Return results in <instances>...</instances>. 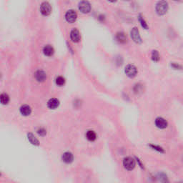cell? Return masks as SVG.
<instances>
[{"label":"cell","instance_id":"6da1fadb","mask_svg":"<svg viewBox=\"0 0 183 183\" xmlns=\"http://www.w3.org/2000/svg\"><path fill=\"white\" fill-rule=\"evenodd\" d=\"M168 10H169V4L166 0H160L155 7L157 14L160 16L164 15L167 12Z\"/></svg>","mask_w":183,"mask_h":183},{"label":"cell","instance_id":"2e32d148","mask_svg":"<svg viewBox=\"0 0 183 183\" xmlns=\"http://www.w3.org/2000/svg\"><path fill=\"white\" fill-rule=\"evenodd\" d=\"M86 137H87V139L89 141L93 142V141H94L95 140H96V138H97L96 133H95L94 131L89 130V131L87 132V134H86Z\"/></svg>","mask_w":183,"mask_h":183},{"label":"cell","instance_id":"44dd1931","mask_svg":"<svg viewBox=\"0 0 183 183\" xmlns=\"http://www.w3.org/2000/svg\"><path fill=\"white\" fill-rule=\"evenodd\" d=\"M65 78L62 77H61V76H60V77H57V79H56V84L58 86L64 85H65Z\"/></svg>","mask_w":183,"mask_h":183},{"label":"cell","instance_id":"5b68a950","mask_svg":"<svg viewBox=\"0 0 183 183\" xmlns=\"http://www.w3.org/2000/svg\"><path fill=\"white\" fill-rule=\"evenodd\" d=\"M40 12L44 16L49 15L52 12V7H51L50 4L47 1L43 2L40 6Z\"/></svg>","mask_w":183,"mask_h":183},{"label":"cell","instance_id":"5bb4252c","mask_svg":"<svg viewBox=\"0 0 183 183\" xmlns=\"http://www.w3.org/2000/svg\"><path fill=\"white\" fill-rule=\"evenodd\" d=\"M44 54L47 57H51L54 54V49L51 45H46L43 49Z\"/></svg>","mask_w":183,"mask_h":183},{"label":"cell","instance_id":"cb8c5ba5","mask_svg":"<svg viewBox=\"0 0 183 183\" xmlns=\"http://www.w3.org/2000/svg\"><path fill=\"white\" fill-rule=\"evenodd\" d=\"M150 147H152L154 150H156L160 152H164L163 149H162V147H158V146H155V145H150Z\"/></svg>","mask_w":183,"mask_h":183},{"label":"cell","instance_id":"7402d4cb","mask_svg":"<svg viewBox=\"0 0 183 183\" xmlns=\"http://www.w3.org/2000/svg\"><path fill=\"white\" fill-rule=\"evenodd\" d=\"M171 67L173 69H177V70H180V69H183L182 65H179V64H177V63H175V62H173V63L171 64Z\"/></svg>","mask_w":183,"mask_h":183},{"label":"cell","instance_id":"d4e9b609","mask_svg":"<svg viewBox=\"0 0 183 183\" xmlns=\"http://www.w3.org/2000/svg\"><path fill=\"white\" fill-rule=\"evenodd\" d=\"M107 1H109V2L114 3V2H116V1H117V0H107Z\"/></svg>","mask_w":183,"mask_h":183},{"label":"cell","instance_id":"ba28073f","mask_svg":"<svg viewBox=\"0 0 183 183\" xmlns=\"http://www.w3.org/2000/svg\"><path fill=\"white\" fill-rule=\"evenodd\" d=\"M155 125L160 129H165L167 127L168 124L167 120L162 118H157L155 120Z\"/></svg>","mask_w":183,"mask_h":183},{"label":"cell","instance_id":"d6986e66","mask_svg":"<svg viewBox=\"0 0 183 183\" xmlns=\"http://www.w3.org/2000/svg\"><path fill=\"white\" fill-rule=\"evenodd\" d=\"M138 20H139V22H140L141 26H142V28L144 29V30H148L147 24L145 22V20H144L143 16L141 15V14H140V15L138 16Z\"/></svg>","mask_w":183,"mask_h":183},{"label":"cell","instance_id":"603a6c76","mask_svg":"<svg viewBox=\"0 0 183 183\" xmlns=\"http://www.w3.org/2000/svg\"><path fill=\"white\" fill-rule=\"evenodd\" d=\"M37 133L39 134L40 136H45L46 135V130L43 128H40L37 130Z\"/></svg>","mask_w":183,"mask_h":183},{"label":"cell","instance_id":"484cf974","mask_svg":"<svg viewBox=\"0 0 183 183\" xmlns=\"http://www.w3.org/2000/svg\"><path fill=\"white\" fill-rule=\"evenodd\" d=\"M124 1H130V0H124Z\"/></svg>","mask_w":183,"mask_h":183},{"label":"cell","instance_id":"ffe728a7","mask_svg":"<svg viewBox=\"0 0 183 183\" xmlns=\"http://www.w3.org/2000/svg\"><path fill=\"white\" fill-rule=\"evenodd\" d=\"M152 60L154 62H158L160 60V54H159L158 51L153 50L152 52Z\"/></svg>","mask_w":183,"mask_h":183},{"label":"cell","instance_id":"4316f807","mask_svg":"<svg viewBox=\"0 0 183 183\" xmlns=\"http://www.w3.org/2000/svg\"><path fill=\"white\" fill-rule=\"evenodd\" d=\"M173 1H180V0H173Z\"/></svg>","mask_w":183,"mask_h":183},{"label":"cell","instance_id":"277c9868","mask_svg":"<svg viewBox=\"0 0 183 183\" xmlns=\"http://www.w3.org/2000/svg\"><path fill=\"white\" fill-rule=\"evenodd\" d=\"M130 36L132 39L135 42L136 44H141L142 43V39L140 34V32H139L138 29L137 27H133L130 31Z\"/></svg>","mask_w":183,"mask_h":183},{"label":"cell","instance_id":"8fae6325","mask_svg":"<svg viewBox=\"0 0 183 183\" xmlns=\"http://www.w3.org/2000/svg\"><path fill=\"white\" fill-rule=\"evenodd\" d=\"M62 160L64 162H65V163L69 164L71 163V162H72L73 160H74V157H73V155L71 152H66L62 155Z\"/></svg>","mask_w":183,"mask_h":183},{"label":"cell","instance_id":"ac0fdd59","mask_svg":"<svg viewBox=\"0 0 183 183\" xmlns=\"http://www.w3.org/2000/svg\"><path fill=\"white\" fill-rule=\"evenodd\" d=\"M27 136H28V140H30V142L32 144H34V145H36V146L39 145V141H38L37 139H36V137L34 136V135H33V134H32V133H29V134L27 135Z\"/></svg>","mask_w":183,"mask_h":183},{"label":"cell","instance_id":"e0dca14e","mask_svg":"<svg viewBox=\"0 0 183 183\" xmlns=\"http://www.w3.org/2000/svg\"><path fill=\"white\" fill-rule=\"evenodd\" d=\"M0 101L2 105H7L8 102H10V97H9L8 94L6 93H2L0 95Z\"/></svg>","mask_w":183,"mask_h":183},{"label":"cell","instance_id":"30bf717a","mask_svg":"<svg viewBox=\"0 0 183 183\" xmlns=\"http://www.w3.org/2000/svg\"><path fill=\"white\" fill-rule=\"evenodd\" d=\"M70 39L73 42H79L80 40V32L77 29H73L70 33Z\"/></svg>","mask_w":183,"mask_h":183},{"label":"cell","instance_id":"7a4b0ae2","mask_svg":"<svg viewBox=\"0 0 183 183\" xmlns=\"http://www.w3.org/2000/svg\"><path fill=\"white\" fill-rule=\"evenodd\" d=\"M126 75L129 78H134L137 74V69L135 65H128L126 66L125 69H124Z\"/></svg>","mask_w":183,"mask_h":183},{"label":"cell","instance_id":"9c48e42d","mask_svg":"<svg viewBox=\"0 0 183 183\" xmlns=\"http://www.w3.org/2000/svg\"><path fill=\"white\" fill-rule=\"evenodd\" d=\"M34 77H35L36 80L39 82H44L47 79V74L46 73L42 70H38L36 71L34 74Z\"/></svg>","mask_w":183,"mask_h":183},{"label":"cell","instance_id":"8992f818","mask_svg":"<svg viewBox=\"0 0 183 183\" xmlns=\"http://www.w3.org/2000/svg\"><path fill=\"white\" fill-rule=\"evenodd\" d=\"M124 167L127 170H132L135 167V162L134 159L130 157H127L123 160Z\"/></svg>","mask_w":183,"mask_h":183},{"label":"cell","instance_id":"9a60e30c","mask_svg":"<svg viewBox=\"0 0 183 183\" xmlns=\"http://www.w3.org/2000/svg\"><path fill=\"white\" fill-rule=\"evenodd\" d=\"M20 112L24 116H28L32 112V109L30 106L28 105H23L20 108Z\"/></svg>","mask_w":183,"mask_h":183},{"label":"cell","instance_id":"52a82bcc","mask_svg":"<svg viewBox=\"0 0 183 183\" xmlns=\"http://www.w3.org/2000/svg\"><path fill=\"white\" fill-rule=\"evenodd\" d=\"M77 18V14L76 12L73 10H69L65 14L66 21L69 23H74Z\"/></svg>","mask_w":183,"mask_h":183},{"label":"cell","instance_id":"7c38bea8","mask_svg":"<svg viewBox=\"0 0 183 183\" xmlns=\"http://www.w3.org/2000/svg\"><path fill=\"white\" fill-rule=\"evenodd\" d=\"M116 40L120 44H125L127 42V37L126 34L122 32H119L116 34Z\"/></svg>","mask_w":183,"mask_h":183},{"label":"cell","instance_id":"3957f363","mask_svg":"<svg viewBox=\"0 0 183 183\" xmlns=\"http://www.w3.org/2000/svg\"><path fill=\"white\" fill-rule=\"evenodd\" d=\"M79 10L83 14H87L91 11V4L88 1L82 0L79 3Z\"/></svg>","mask_w":183,"mask_h":183},{"label":"cell","instance_id":"4fadbf2b","mask_svg":"<svg viewBox=\"0 0 183 183\" xmlns=\"http://www.w3.org/2000/svg\"><path fill=\"white\" fill-rule=\"evenodd\" d=\"M60 105V101L56 98L50 99L47 102V106L49 109H55Z\"/></svg>","mask_w":183,"mask_h":183}]
</instances>
